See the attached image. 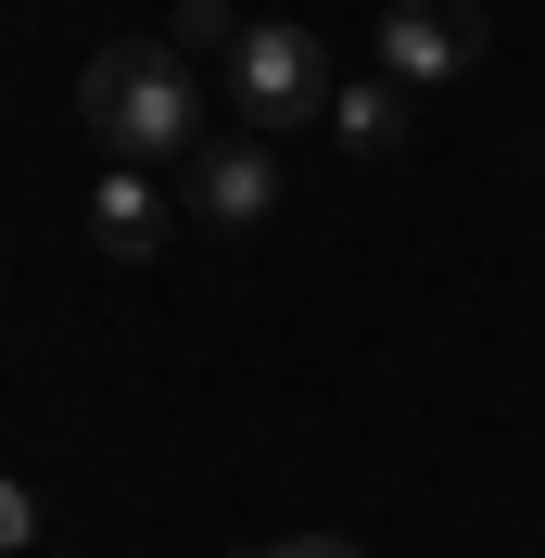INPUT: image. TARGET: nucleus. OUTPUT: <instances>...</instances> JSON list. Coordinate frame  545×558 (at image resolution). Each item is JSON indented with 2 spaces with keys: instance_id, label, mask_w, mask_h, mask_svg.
<instances>
[{
  "instance_id": "obj_1",
  "label": "nucleus",
  "mask_w": 545,
  "mask_h": 558,
  "mask_svg": "<svg viewBox=\"0 0 545 558\" xmlns=\"http://www.w3.org/2000/svg\"><path fill=\"white\" fill-rule=\"evenodd\" d=\"M89 140H114V166H166L204 153V64H178V38H102L76 76Z\"/></svg>"
},
{
  "instance_id": "obj_2",
  "label": "nucleus",
  "mask_w": 545,
  "mask_h": 558,
  "mask_svg": "<svg viewBox=\"0 0 545 558\" xmlns=\"http://www.w3.org/2000/svg\"><path fill=\"white\" fill-rule=\"evenodd\" d=\"M229 114L254 140H292V128H330V89H342V64H330V38L317 26H241V51L229 64Z\"/></svg>"
},
{
  "instance_id": "obj_3",
  "label": "nucleus",
  "mask_w": 545,
  "mask_h": 558,
  "mask_svg": "<svg viewBox=\"0 0 545 558\" xmlns=\"http://www.w3.org/2000/svg\"><path fill=\"white\" fill-rule=\"evenodd\" d=\"M482 0H393L380 13V76L393 89H432V76H470L482 64Z\"/></svg>"
},
{
  "instance_id": "obj_4",
  "label": "nucleus",
  "mask_w": 545,
  "mask_h": 558,
  "mask_svg": "<svg viewBox=\"0 0 545 558\" xmlns=\"http://www.w3.org/2000/svg\"><path fill=\"white\" fill-rule=\"evenodd\" d=\"M191 216H204V229H267L279 216V140H254V128H229V140H204V153H191Z\"/></svg>"
},
{
  "instance_id": "obj_5",
  "label": "nucleus",
  "mask_w": 545,
  "mask_h": 558,
  "mask_svg": "<svg viewBox=\"0 0 545 558\" xmlns=\"http://www.w3.org/2000/svg\"><path fill=\"white\" fill-rule=\"evenodd\" d=\"M89 229H102V254H128V267L166 242V191H153V166H114L102 191H89Z\"/></svg>"
},
{
  "instance_id": "obj_6",
  "label": "nucleus",
  "mask_w": 545,
  "mask_h": 558,
  "mask_svg": "<svg viewBox=\"0 0 545 558\" xmlns=\"http://www.w3.org/2000/svg\"><path fill=\"white\" fill-rule=\"evenodd\" d=\"M330 128H342V153H407V89H393V76H342Z\"/></svg>"
},
{
  "instance_id": "obj_7",
  "label": "nucleus",
  "mask_w": 545,
  "mask_h": 558,
  "mask_svg": "<svg viewBox=\"0 0 545 558\" xmlns=\"http://www.w3.org/2000/svg\"><path fill=\"white\" fill-rule=\"evenodd\" d=\"M166 38H178V64H229V51H241V13H229V0H178Z\"/></svg>"
},
{
  "instance_id": "obj_8",
  "label": "nucleus",
  "mask_w": 545,
  "mask_h": 558,
  "mask_svg": "<svg viewBox=\"0 0 545 558\" xmlns=\"http://www.w3.org/2000/svg\"><path fill=\"white\" fill-rule=\"evenodd\" d=\"M254 558H368L355 533H279V546H254Z\"/></svg>"
}]
</instances>
